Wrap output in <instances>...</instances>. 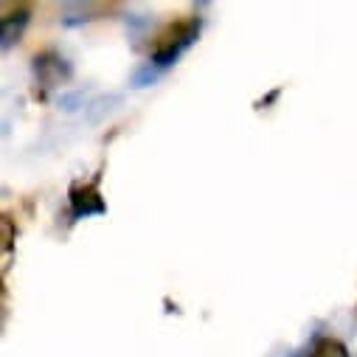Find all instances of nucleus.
<instances>
[{
  "label": "nucleus",
  "instance_id": "nucleus-7",
  "mask_svg": "<svg viewBox=\"0 0 357 357\" xmlns=\"http://www.w3.org/2000/svg\"><path fill=\"white\" fill-rule=\"evenodd\" d=\"M312 357H349V351H346L343 343H337V340H324V343L312 351Z\"/></svg>",
  "mask_w": 357,
  "mask_h": 357
},
{
  "label": "nucleus",
  "instance_id": "nucleus-8",
  "mask_svg": "<svg viewBox=\"0 0 357 357\" xmlns=\"http://www.w3.org/2000/svg\"><path fill=\"white\" fill-rule=\"evenodd\" d=\"M149 26H152V17H149V15H127V29H130L135 37L144 34Z\"/></svg>",
  "mask_w": 357,
  "mask_h": 357
},
{
  "label": "nucleus",
  "instance_id": "nucleus-2",
  "mask_svg": "<svg viewBox=\"0 0 357 357\" xmlns=\"http://www.w3.org/2000/svg\"><path fill=\"white\" fill-rule=\"evenodd\" d=\"M70 203H73V214L76 217H91V214H102L105 211V203H102V197L93 189H84L79 195L73 192Z\"/></svg>",
  "mask_w": 357,
  "mask_h": 357
},
{
  "label": "nucleus",
  "instance_id": "nucleus-4",
  "mask_svg": "<svg viewBox=\"0 0 357 357\" xmlns=\"http://www.w3.org/2000/svg\"><path fill=\"white\" fill-rule=\"evenodd\" d=\"M121 96L119 93H110V96H102V99H96L91 107H87V121L91 124H99L105 116H110L116 107H121Z\"/></svg>",
  "mask_w": 357,
  "mask_h": 357
},
{
  "label": "nucleus",
  "instance_id": "nucleus-3",
  "mask_svg": "<svg viewBox=\"0 0 357 357\" xmlns=\"http://www.w3.org/2000/svg\"><path fill=\"white\" fill-rule=\"evenodd\" d=\"M65 59H37V65H34V70H37V76L45 82V84H56V82H62V79H68L70 76V68L68 65H62Z\"/></svg>",
  "mask_w": 357,
  "mask_h": 357
},
{
  "label": "nucleus",
  "instance_id": "nucleus-1",
  "mask_svg": "<svg viewBox=\"0 0 357 357\" xmlns=\"http://www.w3.org/2000/svg\"><path fill=\"white\" fill-rule=\"evenodd\" d=\"M26 23H29V15H26V12H17V15H9V17L0 20V45L12 48V45L20 40Z\"/></svg>",
  "mask_w": 357,
  "mask_h": 357
},
{
  "label": "nucleus",
  "instance_id": "nucleus-6",
  "mask_svg": "<svg viewBox=\"0 0 357 357\" xmlns=\"http://www.w3.org/2000/svg\"><path fill=\"white\" fill-rule=\"evenodd\" d=\"M59 110H65V113H76L79 107H84V91H68V93H62L59 96Z\"/></svg>",
  "mask_w": 357,
  "mask_h": 357
},
{
  "label": "nucleus",
  "instance_id": "nucleus-5",
  "mask_svg": "<svg viewBox=\"0 0 357 357\" xmlns=\"http://www.w3.org/2000/svg\"><path fill=\"white\" fill-rule=\"evenodd\" d=\"M158 76H160V68L152 65V62H144V65L132 73V87H146V84H152Z\"/></svg>",
  "mask_w": 357,
  "mask_h": 357
}]
</instances>
